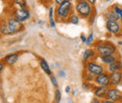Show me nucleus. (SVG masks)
<instances>
[{"mask_svg":"<svg viewBox=\"0 0 122 103\" xmlns=\"http://www.w3.org/2000/svg\"><path fill=\"white\" fill-rule=\"evenodd\" d=\"M74 12V7L72 0H67L66 2L56 6V20L59 23H68L70 16Z\"/></svg>","mask_w":122,"mask_h":103,"instance_id":"1","label":"nucleus"},{"mask_svg":"<svg viewBox=\"0 0 122 103\" xmlns=\"http://www.w3.org/2000/svg\"><path fill=\"white\" fill-rule=\"evenodd\" d=\"M93 7L94 6H92L86 0H76L74 5V11L80 16V18L89 20L93 17Z\"/></svg>","mask_w":122,"mask_h":103,"instance_id":"2","label":"nucleus"},{"mask_svg":"<svg viewBox=\"0 0 122 103\" xmlns=\"http://www.w3.org/2000/svg\"><path fill=\"white\" fill-rule=\"evenodd\" d=\"M94 49L97 52L98 56L102 55H106V54H117V46L112 43L111 41L108 40H100L95 43Z\"/></svg>","mask_w":122,"mask_h":103,"instance_id":"3","label":"nucleus"},{"mask_svg":"<svg viewBox=\"0 0 122 103\" xmlns=\"http://www.w3.org/2000/svg\"><path fill=\"white\" fill-rule=\"evenodd\" d=\"M8 27L10 28V32L12 33V35L17 34V33H20V32H23L25 30V25H24V23L20 22L18 19H16L14 16L10 15V17H8L6 20H5Z\"/></svg>","mask_w":122,"mask_h":103,"instance_id":"4","label":"nucleus"},{"mask_svg":"<svg viewBox=\"0 0 122 103\" xmlns=\"http://www.w3.org/2000/svg\"><path fill=\"white\" fill-rule=\"evenodd\" d=\"M10 15L14 16L20 22L25 23L29 21L31 18V13L27 8H13L10 11Z\"/></svg>","mask_w":122,"mask_h":103,"instance_id":"5","label":"nucleus"},{"mask_svg":"<svg viewBox=\"0 0 122 103\" xmlns=\"http://www.w3.org/2000/svg\"><path fill=\"white\" fill-rule=\"evenodd\" d=\"M85 69L87 70L90 73L94 74L95 76L103 73V72L106 71L105 68L102 64H98L94 60H91V61H88V62L85 63Z\"/></svg>","mask_w":122,"mask_h":103,"instance_id":"6","label":"nucleus"},{"mask_svg":"<svg viewBox=\"0 0 122 103\" xmlns=\"http://www.w3.org/2000/svg\"><path fill=\"white\" fill-rule=\"evenodd\" d=\"M105 99H110L115 103L122 102V91L117 86H109Z\"/></svg>","mask_w":122,"mask_h":103,"instance_id":"7","label":"nucleus"},{"mask_svg":"<svg viewBox=\"0 0 122 103\" xmlns=\"http://www.w3.org/2000/svg\"><path fill=\"white\" fill-rule=\"evenodd\" d=\"M105 27L109 34L114 36H118L122 29V26L119 21H106Z\"/></svg>","mask_w":122,"mask_h":103,"instance_id":"8","label":"nucleus"},{"mask_svg":"<svg viewBox=\"0 0 122 103\" xmlns=\"http://www.w3.org/2000/svg\"><path fill=\"white\" fill-rule=\"evenodd\" d=\"M95 84L98 85H102V86H106L109 87L110 86V72H103L102 74H99L95 77L94 80Z\"/></svg>","mask_w":122,"mask_h":103,"instance_id":"9","label":"nucleus"},{"mask_svg":"<svg viewBox=\"0 0 122 103\" xmlns=\"http://www.w3.org/2000/svg\"><path fill=\"white\" fill-rule=\"evenodd\" d=\"M92 91L95 97L99 98H106L107 91H108V87L106 86H102V85H94L92 87Z\"/></svg>","mask_w":122,"mask_h":103,"instance_id":"10","label":"nucleus"},{"mask_svg":"<svg viewBox=\"0 0 122 103\" xmlns=\"http://www.w3.org/2000/svg\"><path fill=\"white\" fill-rule=\"evenodd\" d=\"M122 83L121 71L110 72V86H118Z\"/></svg>","mask_w":122,"mask_h":103,"instance_id":"11","label":"nucleus"},{"mask_svg":"<svg viewBox=\"0 0 122 103\" xmlns=\"http://www.w3.org/2000/svg\"><path fill=\"white\" fill-rule=\"evenodd\" d=\"M97 56H98V54H97V52H96V50L94 48L93 49L87 48L83 54V62L85 64V63H86L88 61H91L93 59H95Z\"/></svg>","mask_w":122,"mask_h":103,"instance_id":"12","label":"nucleus"},{"mask_svg":"<svg viewBox=\"0 0 122 103\" xmlns=\"http://www.w3.org/2000/svg\"><path fill=\"white\" fill-rule=\"evenodd\" d=\"M18 59H19V54H17V53H12V54H7V55L4 57L3 61H4V63H5L6 65L11 67V66L15 65L16 63H17Z\"/></svg>","mask_w":122,"mask_h":103,"instance_id":"13","label":"nucleus"},{"mask_svg":"<svg viewBox=\"0 0 122 103\" xmlns=\"http://www.w3.org/2000/svg\"><path fill=\"white\" fill-rule=\"evenodd\" d=\"M122 69V60L119 57L115 60L113 63L107 66V70L108 72H113V71H120Z\"/></svg>","mask_w":122,"mask_h":103,"instance_id":"14","label":"nucleus"},{"mask_svg":"<svg viewBox=\"0 0 122 103\" xmlns=\"http://www.w3.org/2000/svg\"><path fill=\"white\" fill-rule=\"evenodd\" d=\"M99 58H100V61L102 62V64L108 66L111 63H113L115 60H117L118 58V55H117L116 54H106V55L99 56Z\"/></svg>","mask_w":122,"mask_h":103,"instance_id":"15","label":"nucleus"},{"mask_svg":"<svg viewBox=\"0 0 122 103\" xmlns=\"http://www.w3.org/2000/svg\"><path fill=\"white\" fill-rule=\"evenodd\" d=\"M104 18L106 21H119L120 17L115 12V10L110 8L104 12Z\"/></svg>","mask_w":122,"mask_h":103,"instance_id":"16","label":"nucleus"},{"mask_svg":"<svg viewBox=\"0 0 122 103\" xmlns=\"http://www.w3.org/2000/svg\"><path fill=\"white\" fill-rule=\"evenodd\" d=\"M48 13H49V25L52 27V28H56V10L54 9L53 6H50L49 7V10H48Z\"/></svg>","mask_w":122,"mask_h":103,"instance_id":"17","label":"nucleus"},{"mask_svg":"<svg viewBox=\"0 0 122 103\" xmlns=\"http://www.w3.org/2000/svg\"><path fill=\"white\" fill-rule=\"evenodd\" d=\"M39 64H40V67L41 69L44 71V73L47 74L48 76H51L52 75V69L48 64V62L46 61L44 58H40V61H39Z\"/></svg>","mask_w":122,"mask_h":103,"instance_id":"18","label":"nucleus"},{"mask_svg":"<svg viewBox=\"0 0 122 103\" xmlns=\"http://www.w3.org/2000/svg\"><path fill=\"white\" fill-rule=\"evenodd\" d=\"M0 31H1V34H2V35H4V36H11V35H12V33L10 32V28L8 27V25H7V24H6V22H5V21L1 23Z\"/></svg>","mask_w":122,"mask_h":103,"instance_id":"19","label":"nucleus"},{"mask_svg":"<svg viewBox=\"0 0 122 103\" xmlns=\"http://www.w3.org/2000/svg\"><path fill=\"white\" fill-rule=\"evenodd\" d=\"M80 22V16L77 14L76 12L74 11L72 14L70 16L69 20H68V23L71 24V25H77Z\"/></svg>","mask_w":122,"mask_h":103,"instance_id":"20","label":"nucleus"},{"mask_svg":"<svg viewBox=\"0 0 122 103\" xmlns=\"http://www.w3.org/2000/svg\"><path fill=\"white\" fill-rule=\"evenodd\" d=\"M95 75L94 74L90 73V72H88L87 70H86V69H84V73H83V78H84V80L85 81H86V82H89V83H91V82H94V80H95Z\"/></svg>","mask_w":122,"mask_h":103,"instance_id":"21","label":"nucleus"},{"mask_svg":"<svg viewBox=\"0 0 122 103\" xmlns=\"http://www.w3.org/2000/svg\"><path fill=\"white\" fill-rule=\"evenodd\" d=\"M11 5L15 6L17 8H27L26 0H12Z\"/></svg>","mask_w":122,"mask_h":103,"instance_id":"22","label":"nucleus"},{"mask_svg":"<svg viewBox=\"0 0 122 103\" xmlns=\"http://www.w3.org/2000/svg\"><path fill=\"white\" fill-rule=\"evenodd\" d=\"M94 41H95V36H94V33L91 32L87 37H86V43L85 44L86 45V46H90L94 43Z\"/></svg>","mask_w":122,"mask_h":103,"instance_id":"23","label":"nucleus"},{"mask_svg":"<svg viewBox=\"0 0 122 103\" xmlns=\"http://www.w3.org/2000/svg\"><path fill=\"white\" fill-rule=\"evenodd\" d=\"M62 99V94L61 91L58 88H56L55 90V102L59 103Z\"/></svg>","mask_w":122,"mask_h":103,"instance_id":"24","label":"nucleus"},{"mask_svg":"<svg viewBox=\"0 0 122 103\" xmlns=\"http://www.w3.org/2000/svg\"><path fill=\"white\" fill-rule=\"evenodd\" d=\"M111 8H112V9L115 10V12H116L117 14L119 17H120V18H121V17H122V8H121V7H119L118 5H116V4H115V5H113Z\"/></svg>","mask_w":122,"mask_h":103,"instance_id":"25","label":"nucleus"},{"mask_svg":"<svg viewBox=\"0 0 122 103\" xmlns=\"http://www.w3.org/2000/svg\"><path fill=\"white\" fill-rule=\"evenodd\" d=\"M50 81H51V83H52L56 88H57V86H58V82H57V80H56V77L52 74V75L50 76Z\"/></svg>","mask_w":122,"mask_h":103,"instance_id":"26","label":"nucleus"},{"mask_svg":"<svg viewBox=\"0 0 122 103\" xmlns=\"http://www.w3.org/2000/svg\"><path fill=\"white\" fill-rule=\"evenodd\" d=\"M93 86L91 85V83H89V82H86V81H85L84 83H83V84H82V88H83V90H90V89L92 88Z\"/></svg>","mask_w":122,"mask_h":103,"instance_id":"27","label":"nucleus"},{"mask_svg":"<svg viewBox=\"0 0 122 103\" xmlns=\"http://www.w3.org/2000/svg\"><path fill=\"white\" fill-rule=\"evenodd\" d=\"M57 75H58V77H60V78H65V77H66V72L64 71V69H58Z\"/></svg>","mask_w":122,"mask_h":103,"instance_id":"28","label":"nucleus"},{"mask_svg":"<svg viewBox=\"0 0 122 103\" xmlns=\"http://www.w3.org/2000/svg\"><path fill=\"white\" fill-rule=\"evenodd\" d=\"M80 39L82 40V42H84V43H86V36L85 35V34H81L80 35Z\"/></svg>","mask_w":122,"mask_h":103,"instance_id":"29","label":"nucleus"},{"mask_svg":"<svg viewBox=\"0 0 122 103\" xmlns=\"http://www.w3.org/2000/svg\"><path fill=\"white\" fill-rule=\"evenodd\" d=\"M67 0H53V2L56 5V6H58V5H60L62 3H64V2H66Z\"/></svg>","mask_w":122,"mask_h":103,"instance_id":"30","label":"nucleus"},{"mask_svg":"<svg viewBox=\"0 0 122 103\" xmlns=\"http://www.w3.org/2000/svg\"><path fill=\"white\" fill-rule=\"evenodd\" d=\"M65 92H66L67 94H70V93L71 92V87L70 85H68V86H66V87H65Z\"/></svg>","mask_w":122,"mask_h":103,"instance_id":"31","label":"nucleus"},{"mask_svg":"<svg viewBox=\"0 0 122 103\" xmlns=\"http://www.w3.org/2000/svg\"><path fill=\"white\" fill-rule=\"evenodd\" d=\"M91 102H93V103H101L102 101H101V100H99V98L95 97V98H93V99H92Z\"/></svg>","mask_w":122,"mask_h":103,"instance_id":"32","label":"nucleus"},{"mask_svg":"<svg viewBox=\"0 0 122 103\" xmlns=\"http://www.w3.org/2000/svg\"><path fill=\"white\" fill-rule=\"evenodd\" d=\"M86 1H88L92 6H95V5L97 4V2H98V0H86Z\"/></svg>","mask_w":122,"mask_h":103,"instance_id":"33","label":"nucleus"},{"mask_svg":"<svg viewBox=\"0 0 122 103\" xmlns=\"http://www.w3.org/2000/svg\"><path fill=\"white\" fill-rule=\"evenodd\" d=\"M4 64H5V63H4V61H2V62L0 63V71H1V72H2V71H3V69H4Z\"/></svg>","mask_w":122,"mask_h":103,"instance_id":"34","label":"nucleus"},{"mask_svg":"<svg viewBox=\"0 0 122 103\" xmlns=\"http://www.w3.org/2000/svg\"><path fill=\"white\" fill-rule=\"evenodd\" d=\"M40 1L42 2V3H44V2H47V3H48V2H49V3H50V2H53V0H40Z\"/></svg>","mask_w":122,"mask_h":103,"instance_id":"35","label":"nucleus"},{"mask_svg":"<svg viewBox=\"0 0 122 103\" xmlns=\"http://www.w3.org/2000/svg\"><path fill=\"white\" fill-rule=\"evenodd\" d=\"M39 25H44V22H41V21H40V22H39Z\"/></svg>","mask_w":122,"mask_h":103,"instance_id":"36","label":"nucleus"},{"mask_svg":"<svg viewBox=\"0 0 122 103\" xmlns=\"http://www.w3.org/2000/svg\"><path fill=\"white\" fill-rule=\"evenodd\" d=\"M117 44L119 45V46H122V41H121V40H119V41L117 42Z\"/></svg>","mask_w":122,"mask_h":103,"instance_id":"37","label":"nucleus"},{"mask_svg":"<svg viewBox=\"0 0 122 103\" xmlns=\"http://www.w3.org/2000/svg\"><path fill=\"white\" fill-rule=\"evenodd\" d=\"M68 102H73L71 98H68Z\"/></svg>","mask_w":122,"mask_h":103,"instance_id":"38","label":"nucleus"},{"mask_svg":"<svg viewBox=\"0 0 122 103\" xmlns=\"http://www.w3.org/2000/svg\"><path fill=\"white\" fill-rule=\"evenodd\" d=\"M118 36L122 39V29H121V31H120V33H119V35H118Z\"/></svg>","mask_w":122,"mask_h":103,"instance_id":"39","label":"nucleus"},{"mask_svg":"<svg viewBox=\"0 0 122 103\" xmlns=\"http://www.w3.org/2000/svg\"><path fill=\"white\" fill-rule=\"evenodd\" d=\"M119 23H120V25H121V26H122V17L120 18V20H119Z\"/></svg>","mask_w":122,"mask_h":103,"instance_id":"40","label":"nucleus"},{"mask_svg":"<svg viewBox=\"0 0 122 103\" xmlns=\"http://www.w3.org/2000/svg\"><path fill=\"white\" fill-rule=\"evenodd\" d=\"M105 1H106V2H111L112 0H105Z\"/></svg>","mask_w":122,"mask_h":103,"instance_id":"41","label":"nucleus"},{"mask_svg":"<svg viewBox=\"0 0 122 103\" xmlns=\"http://www.w3.org/2000/svg\"><path fill=\"white\" fill-rule=\"evenodd\" d=\"M4 1H7V2H8V1H10V0H4ZM11 1H12V0H11Z\"/></svg>","mask_w":122,"mask_h":103,"instance_id":"42","label":"nucleus"},{"mask_svg":"<svg viewBox=\"0 0 122 103\" xmlns=\"http://www.w3.org/2000/svg\"><path fill=\"white\" fill-rule=\"evenodd\" d=\"M120 71H121V75H122V69H121V70H120Z\"/></svg>","mask_w":122,"mask_h":103,"instance_id":"43","label":"nucleus"},{"mask_svg":"<svg viewBox=\"0 0 122 103\" xmlns=\"http://www.w3.org/2000/svg\"><path fill=\"white\" fill-rule=\"evenodd\" d=\"M121 56H122V51H121Z\"/></svg>","mask_w":122,"mask_h":103,"instance_id":"44","label":"nucleus"}]
</instances>
